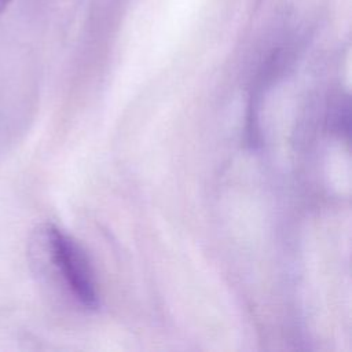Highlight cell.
I'll return each mask as SVG.
<instances>
[{
    "label": "cell",
    "mask_w": 352,
    "mask_h": 352,
    "mask_svg": "<svg viewBox=\"0 0 352 352\" xmlns=\"http://www.w3.org/2000/svg\"><path fill=\"white\" fill-rule=\"evenodd\" d=\"M47 242L52 261L74 297L85 308L96 309L99 304L98 294L92 271L84 252L74 239L54 226L47 228Z\"/></svg>",
    "instance_id": "1"
},
{
    "label": "cell",
    "mask_w": 352,
    "mask_h": 352,
    "mask_svg": "<svg viewBox=\"0 0 352 352\" xmlns=\"http://www.w3.org/2000/svg\"><path fill=\"white\" fill-rule=\"evenodd\" d=\"M10 3H11V0H0V12H3L8 7Z\"/></svg>",
    "instance_id": "2"
}]
</instances>
